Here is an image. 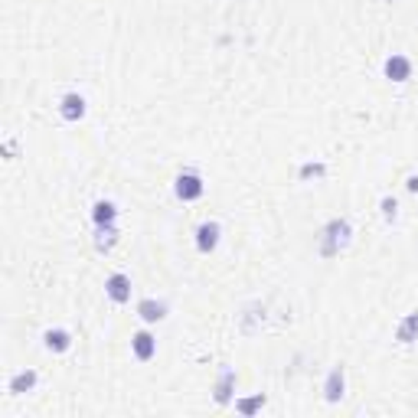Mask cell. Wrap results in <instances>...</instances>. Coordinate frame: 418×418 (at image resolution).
<instances>
[{
  "mask_svg": "<svg viewBox=\"0 0 418 418\" xmlns=\"http://www.w3.org/2000/svg\"><path fill=\"white\" fill-rule=\"evenodd\" d=\"M219 239H223V225L219 223H203L196 229V248L200 252H216Z\"/></svg>",
  "mask_w": 418,
  "mask_h": 418,
  "instance_id": "cell-4",
  "label": "cell"
},
{
  "mask_svg": "<svg viewBox=\"0 0 418 418\" xmlns=\"http://www.w3.org/2000/svg\"><path fill=\"white\" fill-rule=\"evenodd\" d=\"M131 350H134L138 360H154V353H157V340H154V333L138 330L134 337H131Z\"/></svg>",
  "mask_w": 418,
  "mask_h": 418,
  "instance_id": "cell-8",
  "label": "cell"
},
{
  "mask_svg": "<svg viewBox=\"0 0 418 418\" xmlns=\"http://www.w3.org/2000/svg\"><path fill=\"white\" fill-rule=\"evenodd\" d=\"M396 213H399L396 196H386V200H383V216H386V219H396Z\"/></svg>",
  "mask_w": 418,
  "mask_h": 418,
  "instance_id": "cell-17",
  "label": "cell"
},
{
  "mask_svg": "<svg viewBox=\"0 0 418 418\" xmlns=\"http://www.w3.org/2000/svg\"><path fill=\"white\" fill-rule=\"evenodd\" d=\"M350 236H353V229H350V223H346V219H333V223L327 225V229H323L321 252H323L327 258H330V255H340V248H346Z\"/></svg>",
  "mask_w": 418,
  "mask_h": 418,
  "instance_id": "cell-1",
  "label": "cell"
},
{
  "mask_svg": "<svg viewBox=\"0 0 418 418\" xmlns=\"http://www.w3.org/2000/svg\"><path fill=\"white\" fill-rule=\"evenodd\" d=\"M138 314H140V321L144 323H157V321L167 317V304H163V300L147 298V300H140L138 304Z\"/></svg>",
  "mask_w": 418,
  "mask_h": 418,
  "instance_id": "cell-10",
  "label": "cell"
},
{
  "mask_svg": "<svg viewBox=\"0 0 418 418\" xmlns=\"http://www.w3.org/2000/svg\"><path fill=\"white\" fill-rule=\"evenodd\" d=\"M43 344L49 353H65V350L72 346V333L63 330V327H53V330L43 333Z\"/></svg>",
  "mask_w": 418,
  "mask_h": 418,
  "instance_id": "cell-9",
  "label": "cell"
},
{
  "mask_svg": "<svg viewBox=\"0 0 418 418\" xmlns=\"http://www.w3.org/2000/svg\"><path fill=\"white\" fill-rule=\"evenodd\" d=\"M36 369H23V373H17L10 379V392L13 396H23V392H33V386H36Z\"/></svg>",
  "mask_w": 418,
  "mask_h": 418,
  "instance_id": "cell-12",
  "label": "cell"
},
{
  "mask_svg": "<svg viewBox=\"0 0 418 418\" xmlns=\"http://www.w3.org/2000/svg\"><path fill=\"white\" fill-rule=\"evenodd\" d=\"M415 337H418V311H412V314H408V317H405V321L399 323L396 340H399V344H412Z\"/></svg>",
  "mask_w": 418,
  "mask_h": 418,
  "instance_id": "cell-14",
  "label": "cell"
},
{
  "mask_svg": "<svg viewBox=\"0 0 418 418\" xmlns=\"http://www.w3.org/2000/svg\"><path fill=\"white\" fill-rule=\"evenodd\" d=\"M203 177H200V173L196 170H183L180 177H177V180H173V193L180 196L183 203H193V200H200V196H203Z\"/></svg>",
  "mask_w": 418,
  "mask_h": 418,
  "instance_id": "cell-2",
  "label": "cell"
},
{
  "mask_svg": "<svg viewBox=\"0 0 418 418\" xmlns=\"http://www.w3.org/2000/svg\"><path fill=\"white\" fill-rule=\"evenodd\" d=\"M118 242V225H95V248L98 252H108V248Z\"/></svg>",
  "mask_w": 418,
  "mask_h": 418,
  "instance_id": "cell-13",
  "label": "cell"
},
{
  "mask_svg": "<svg viewBox=\"0 0 418 418\" xmlns=\"http://www.w3.org/2000/svg\"><path fill=\"white\" fill-rule=\"evenodd\" d=\"M265 405V396H255V399H246V402H236V408L239 412H246V415H252L255 408H262Z\"/></svg>",
  "mask_w": 418,
  "mask_h": 418,
  "instance_id": "cell-16",
  "label": "cell"
},
{
  "mask_svg": "<svg viewBox=\"0 0 418 418\" xmlns=\"http://www.w3.org/2000/svg\"><path fill=\"white\" fill-rule=\"evenodd\" d=\"M383 69H386V79H392V82H405L408 75H412V59L402 56V53H392Z\"/></svg>",
  "mask_w": 418,
  "mask_h": 418,
  "instance_id": "cell-5",
  "label": "cell"
},
{
  "mask_svg": "<svg viewBox=\"0 0 418 418\" xmlns=\"http://www.w3.org/2000/svg\"><path fill=\"white\" fill-rule=\"evenodd\" d=\"M408 190H412V193H418V177H408Z\"/></svg>",
  "mask_w": 418,
  "mask_h": 418,
  "instance_id": "cell-19",
  "label": "cell"
},
{
  "mask_svg": "<svg viewBox=\"0 0 418 418\" xmlns=\"http://www.w3.org/2000/svg\"><path fill=\"white\" fill-rule=\"evenodd\" d=\"M232 386H236V373L225 369V373L219 376V383H216V402H219V405H225V402L232 399Z\"/></svg>",
  "mask_w": 418,
  "mask_h": 418,
  "instance_id": "cell-15",
  "label": "cell"
},
{
  "mask_svg": "<svg viewBox=\"0 0 418 418\" xmlns=\"http://www.w3.org/2000/svg\"><path fill=\"white\" fill-rule=\"evenodd\" d=\"M59 115H63L65 121H79L82 115H86V98L79 95V92L63 95V102H59Z\"/></svg>",
  "mask_w": 418,
  "mask_h": 418,
  "instance_id": "cell-7",
  "label": "cell"
},
{
  "mask_svg": "<svg viewBox=\"0 0 418 418\" xmlns=\"http://www.w3.org/2000/svg\"><path fill=\"white\" fill-rule=\"evenodd\" d=\"M115 219H118V206L111 203V200H98L92 206V223L95 225H111Z\"/></svg>",
  "mask_w": 418,
  "mask_h": 418,
  "instance_id": "cell-11",
  "label": "cell"
},
{
  "mask_svg": "<svg viewBox=\"0 0 418 418\" xmlns=\"http://www.w3.org/2000/svg\"><path fill=\"white\" fill-rule=\"evenodd\" d=\"M300 177L307 180V177H323V163H307V167H300Z\"/></svg>",
  "mask_w": 418,
  "mask_h": 418,
  "instance_id": "cell-18",
  "label": "cell"
},
{
  "mask_svg": "<svg viewBox=\"0 0 418 418\" xmlns=\"http://www.w3.org/2000/svg\"><path fill=\"white\" fill-rule=\"evenodd\" d=\"M344 389H346L344 366H333L330 376H327V383H323V396H327V402H340V399H344Z\"/></svg>",
  "mask_w": 418,
  "mask_h": 418,
  "instance_id": "cell-6",
  "label": "cell"
},
{
  "mask_svg": "<svg viewBox=\"0 0 418 418\" xmlns=\"http://www.w3.org/2000/svg\"><path fill=\"white\" fill-rule=\"evenodd\" d=\"M105 294L115 300V304H128L131 300V278L128 275H121V271L108 275L105 278Z\"/></svg>",
  "mask_w": 418,
  "mask_h": 418,
  "instance_id": "cell-3",
  "label": "cell"
}]
</instances>
